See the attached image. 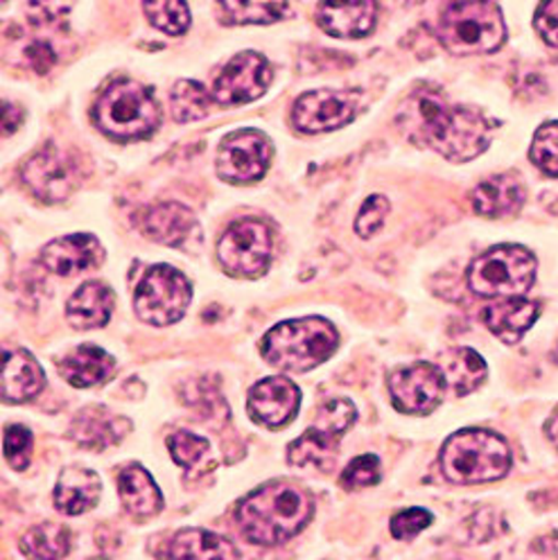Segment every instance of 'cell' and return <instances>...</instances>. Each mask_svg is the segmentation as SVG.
I'll use <instances>...</instances> for the list:
<instances>
[{
    "mask_svg": "<svg viewBox=\"0 0 558 560\" xmlns=\"http://www.w3.org/2000/svg\"><path fill=\"white\" fill-rule=\"evenodd\" d=\"M396 122L411 143L430 148L452 163H466L484 154L496 131V125L481 112L452 104L430 86L407 95Z\"/></svg>",
    "mask_w": 558,
    "mask_h": 560,
    "instance_id": "obj_1",
    "label": "cell"
},
{
    "mask_svg": "<svg viewBox=\"0 0 558 560\" xmlns=\"http://www.w3.org/2000/svg\"><path fill=\"white\" fill-rule=\"evenodd\" d=\"M315 515V504L301 488L271 481L237 504L235 520L242 536L254 545H283L299 536Z\"/></svg>",
    "mask_w": 558,
    "mask_h": 560,
    "instance_id": "obj_2",
    "label": "cell"
},
{
    "mask_svg": "<svg viewBox=\"0 0 558 560\" xmlns=\"http://www.w3.org/2000/svg\"><path fill=\"white\" fill-rule=\"evenodd\" d=\"M339 346L337 328L322 317H303L274 326L260 341V353L267 364L305 373L324 364Z\"/></svg>",
    "mask_w": 558,
    "mask_h": 560,
    "instance_id": "obj_3",
    "label": "cell"
},
{
    "mask_svg": "<svg viewBox=\"0 0 558 560\" xmlns=\"http://www.w3.org/2000/svg\"><path fill=\"white\" fill-rule=\"evenodd\" d=\"M441 470L452 483L498 481L511 470V450L502 436L488 430H462L441 447Z\"/></svg>",
    "mask_w": 558,
    "mask_h": 560,
    "instance_id": "obj_4",
    "label": "cell"
},
{
    "mask_svg": "<svg viewBox=\"0 0 558 560\" xmlns=\"http://www.w3.org/2000/svg\"><path fill=\"white\" fill-rule=\"evenodd\" d=\"M439 39L452 55H491L507 42V25L493 0H452L439 19Z\"/></svg>",
    "mask_w": 558,
    "mask_h": 560,
    "instance_id": "obj_5",
    "label": "cell"
},
{
    "mask_svg": "<svg viewBox=\"0 0 558 560\" xmlns=\"http://www.w3.org/2000/svg\"><path fill=\"white\" fill-rule=\"evenodd\" d=\"M159 120L161 114L152 91L131 80L114 82L93 107L95 127L114 140L148 138Z\"/></svg>",
    "mask_w": 558,
    "mask_h": 560,
    "instance_id": "obj_6",
    "label": "cell"
},
{
    "mask_svg": "<svg viewBox=\"0 0 558 560\" xmlns=\"http://www.w3.org/2000/svg\"><path fill=\"white\" fill-rule=\"evenodd\" d=\"M536 256L518 244L484 252L468 267V288L484 299L525 296L536 280Z\"/></svg>",
    "mask_w": 558,
    "mask_h": 560,
    "instance_id": "obj_7",
    "label": "cell"
},
{
    "mask_svg": "<svg viewBox=\"0 0 558 560\" xmlns=\"http://www.w3.org/2000/svg\"><path fill=\"white\" fill-rule=\"evenodd\" d=\"M193 299L190 280L167 265H156L146 271L141 283L136 285L133 310L138 319L163 328L177 324Z\"/></svg>",
    "mask_w": 558,
    "mask_h": 560,
    "instance_id": "obj_8",
    "label": "cell"
},
{
    "mask_svg": "<svg viewBox=\"0 0 558 560\" xmlns=\"http://www.w3.org/2000/svg\"><path fill=\"white\" fill-rule=\"evenodd\" d=\"M274 235L263 220L233 222L218 242V260L233 278H258L271 262Z\"/></svg>",
    "mask_w": 558,
    "mask_h": 560,
    "instance_id": "obj_9",
    "label": "cell"
},
{
    "mask_svg": "<svg viewBox=\"0 0 558 560\" xmlns=\"http://www.w3.org/2000/svg\"><path fill=\"white\" fill-rule=\"evenodd\" d=\"M21 177L34 197H39L46 203H59L78 190L82 174L80 163L71 152L48 143L25 161Z\"/></svg>",
    "mask_w": 558,
    "mask_h": 560,
    "instance_id": "obj_10",
    "label": "cell"
},
{
    "mask_svg": "<svg viewBox=\"0 0 558 560\" xmlns=\"http://www.w3.org/2000/svg\"><path fill=\"white\" fill-rule=\"evenodd\" d=\"M271 161V143L263 131L242 129L229 133L218 152V174L220 179L247 186L265 177Z\"/></svg>",
    "mask_w": 558,
    "mask_h": 560,
    "instance_id": "obj_11",
    "label": "cell"
},
{
    "mask_svg": "<svg viewBox=\"0 0 558 560\" xmlns=\"http://www.w3.org/2000/svg\"><path fill=\"white\" fill-rule=\"evenodd\" d=\"M447 392V384L439 364L416 362L390 377V396L400 413L426 416L432 413Z\"/></svg>",
    "mask_w": 558,
    "mask_h": 560,
    "instance_id": "obj_12",
    "label": "cell"
},
{
    "mask_svg": "<svg viewBox=\"0 0 558 560\" xmlns=\"http://www.w3.org/2000/svg\"><path fill=\"white\" fill-rule=\"evenodd\" d=\"M358 93L348 91H310L303 93L292 109V122L301 133L335 131L358 116Z\"/></svg>",
    "mask_w": 558,
    "mask_h": 560,
    "instance_id": "obj_13",
    "label": "cell"
},
{
    "mask_svg": "<svg viewBox=\"0 0 558 560\" xmlns=\"http://www.w3.org/2000/svg\"><path fill=\"white\" fill-rule=\"evenodd\" d=\"M271 82L269 61L254 50L235 55L213 84V100L224 107L258 100Z\"/></svg>",
    "mask_w": 558,
    "mask_h": 560,
    "instance_id": "obj_14",
    "label": "cell"
},
{
    "mask_svg": "<svg viewBox=\"0 0 558 560\" xmlns=\"http://www.w3.org/2000/svg\"><path fill=\"white\" fill-rule=\"evenodd\" d=\"M301 407V392L288 377H265L249 392L247 409L256 423L278 430L292 423Z\"/></svg>",
    "mask_w": 558,
    "mask_h": 560,
    "instance_id": "obj_15",
    "label": "cell"
},
{
    "mask_svg": "<svg viewBox=\"0 0 558 560\" xmlns=\"http://www.w3.org/2000/svg\"><path fill=\"white\" fill-rule=\"evenodd\" d=\"M375 0H319L317 25L337 39H360L373 30Z\"/></svg>",
    "mask_w": 558,
    "mask_h": 560,
    "instance_id": "obj_16",
    "label": "cell"
},
{
    "mask_svg": "<svg viewBox=\"0 0 558 560\" xmlns=\"http://www.w3.org/2000/svg\"><path fill=\"white\" fill-rule=\"evenodd\" d=\"M102 244L91 233H73L53 240L42 252V265L57 276H73L93 269L102 262Z\"/></svg>",
    "mask_w": 558,
    "mask_h": 560,
    "instance_id": "obj_17",
    "label": "cell"
},
{
    "mask_svg": "<svg viewBox=\"0 0 558 560\" xmlns=\"http://www.w3.org/2000/svg\"><path fill=\"white\" fill-rule=\"evenodd\" d=\"M484 324L500 341L513 346L525 337L540 317V303L525 296L498 299L484 310Z\"/></svg>",
    "mask_w": 558,
    "mask_h": 560,
    "instance_id": "obj_18",
    "label": "cell"
},
{
    "mask_svg": "<svg viewBox=\"0 0 558 560\" xmlns=\"http://www.w3.org/2000/svg\"><path fill=\"white\" fill-rule=\"evenodd\" d=\"M138 229L150 240L165 244V247H184L197 229V220L190 208L177 201H167L143 210L141 218H138Z\"/></svg>",
    "mask_w": 558,
    "mask_h": 560,
    "instance_id": "obj_19",
    "label": "cell"
},
{
    "mask_svg": "<svg viewBox=\"0 0 558 560\" xmlns=\"http://www.w3.org/2000/svg\"><path fill=\"white\" fill-rule=\"evenodd\" d=\"M46 384L44 369L27 350L12 348L3 353V400L21 405L37 398Z\"/></svg>",
    "mask_w": 558,
    "mask_h": 560,
    "instance_id": "obj_20",
    "label": "cell"
},
{
    "mask_svg": "<svg viewBox=\"0 0 558 560\" xmlns=\"http://www.w3.org/2000/svg\"><path fill=\"white\" fill-rule=\"evenodd\" d=\"M131 430V423L123 416L112 413L104 407H89L78 413L71 425V439L82 447L104 450L116 445Z\"/></svg>",
    "mask_w": 558,
    "mask_h": 560,
    "instance_id": "obj_21",
    "label": "cell"
},
{
    "mask_svg": "<svg viewBox=\"0 0 558 560\" xmlns=\"http://www.w3.org/2000/svg\"><path fill=\"white\" fill-rule=\"evenodd\" d=\"M470 203L481 218H509L515 215L525 203V188L511 174H498V177L481 182L473 190Z\"/></svg>",
    "mask_w": 558,
    "mask_h": 560,
    "instance_id": "obj_22",
    "label": "cell"
},
{
    "mask_svg": "<svg viewBox=\"0 0 558 560\" xmlns=\"http://www.w3.org/2000/svg\"><path fill=\"white\" fill-rule=\"evenodd\" d=\"M114 371L116 360L97 346H80L59 362L61 377L75 389H89L107 382Z\"/></svg>",
    "mask_w": 558,
    "mask_h": 560,
    "instance_id": "obj_23",
    "label": "cell"
},
{
    "mask_svg": "<svg viewBox=\"0 0 558 560\" xmlns=\"http://www.w3.org/2000/svg\"><path fill=\"white\" fill-rule=\"evenodd\" d=\"M112 312L114 294L107 285L97 283V280H89L66 303V317L78 330L102 328L112 319Z\"/></svg>",
    "mask_w": 558,
    "mask_h": 560,
    "instance_id": "obj_24",
    "label": "cell"
},
{
    "mask_svg": "<svg viewBox=\"0 0 558 560\" xmlns=\"http://www.w3.org/2000/svg\"><path fill=\"white\" fill-rule=\"evenodd\" d=\"M102 493V481L93 470L66 468L55 488V506L63 515H82L93 509Z\"/></svg>",
    "mask_w": 558,
    "mask_h": 560,
    "instance_id": "obj_25",
    "label": "cell"
},
{
    "mask_svg": "<svg viewBox=\"0 0 558 560\" xmlns=\"http://www.w3.org/2000/svg\"><path fill=\"white\" fill-rule=\"evenodd\" d=\"M118 493L127 513L136 517H152L163 509V495L143 466H127L118 475Z\"/></svg>",
    "mask_w": 558,
    "mask_h": 560,
    "instance_id": "obj_26",
    "label": "cell"
},
{
    "mask_svg": "<svg viewBox=\"0 0 558 560\" xmlns=\"http://www.w3.org/2000/svg\"><path fill=\"white\" fill-rule=\"evenodd\" d=\"M445 384L452 396L464 398L479 389L484 380H486V362L481 360L479 353H475L473 348H455L447 350L445 355H441L439 362Z\"/></svg>",
    "mask_w": 558,
    "mask_h": 560,
    "instance_id": "obj_27",
    "label": "cell"
},
{
    "mask_svg": "<svg viewBox=\"0 0 558 560\" xmlns=\"http://www.w3.org/2000/svg\"><path fill=\"white\" fill-rule=\"evenodd\" d=\"M165 553L172 558H237L240 556L233 542L204 529L179 532L172 538Z\"/></svg>",
    "mask_w": 558,
    "mask_h": 560,
    "instance_id": "obj_28",
    "label": "cell"
},
{
    "mask_svg": "<svg viewBox=\"0 0 558 560\" xmlns=\"http://www.w3.org/2000/svg\"><path fill=\"white\" fill-rule=\"evenodd\" d=\"M339 439H333L317 428H307L294 443L288 445V462L297 468H328L335 462Z\"/></svg>",
    "mask_w": 558,
    "mask_h": 560,
    "instance_id": "obj_29",
    "label": "cell"
},
{
    "mask_svg": "<svg viewBox=\"0 0 558 560\" xmlns=\"http://www.w3.org/2000/svg\"><path fill=\"white\" fill-rule=\"evenodd\" d=\"M229 25H269L288 14V0H220Z\"/></svg>",
    "mask_w": 558,
    "mask_h": 560,
    "instance_id": "obj_30",
    "label": "cell"
},
{
    "mask_svg": "<svg viewBox=\"0 0 558 560\" xmlns=\"http://www.w3.org/2000/svg\"><path fill=\"white\" fill-rule=\"evenodd\" d=\"M213 93H208L199 82L182 80L170 93V109L177 122H197L211 114Z\"/></svg>",
    "mask_w": 558,
    "mask_h": 560,
    "instance_id": "obj_31",
    "label": "cell"
},
{
    "mask_svg": "<svg viewBox=\"0 0 558 560\" xmlns=\"http://www.w3.org/2000/svg\"><path fill=\"white\" fill-rule=\"evenodd\" d=\"M68 547H71L68 532L53 522L37 524L21 538V551L27 558H63Z\"/></svg>",
    "mask_w": 558,
    "mask_h": 560,
    "instance_id": "obj_32",
    "label": "cell"
},
{
    "mask_svg": "<svg viewBox=\"0 0 558 560\" xmlns=\"http://www.w3.org/2000/svg\"><path fill=\"white\" fill-rule=\"evenodd\" d=\"M143 10L150 23L170 37H182L190 27V10L186 0H143Z\"/></svg>",
    "mask_w": 558,
    "mask_h": 560,
    "instance_id": "obj_33",
    "label": "cell"
},
{
    "mask_svg": "<svg viewBox=\"0 0 558 560\" xmlns=\"http://www.w3.org/2000/svg\"><path fill=\"white\" fill-rule=\"evenodd\" d=\"M356 418H358V409L351 400L333 398V400H328L319 407L317 420H315V425H312V428H317L319 432L341 441V436L353 428Z\"/></svg>",
    "mask_w": 558,
    "mask_h": 560,
    "instance_id": "obj_34",
    "label": "cell"
},
{
    "mask_svg": "<svg viewBox=\"0 0 558 560\" xmlns=\"http://www.w3.org/2000/svg\"><path fill=\"white\" fill-rule=\"evenodd\" d=\"M530 159L547 177H558V122H545L538 127L532 140Z\"/></svg>",
    "mask_w": 558,
    "mask_h": 560,
    "instance_id": "obj_35",
    "label": "cell"
},
{
    "mask_svg": "<svg viewBox=\"0 0 558 560\" xmlns=\"http://www.w3.org/2000/svg\"><path fill=\"white\" fill-rule=\"evenodd\" d=\"M382 477V466L375 454H362L353 459L341 472V486L348 490H358L367 486H375Z\"/></svg>",
    "mask_w": 558,
    "mask_h": 560,
    "instance_id": "obj_36",
    "label": "cell"
},
{
    "mask_svg": "<svg viewBox=\"0 0 558 560\" xmlns=\"http://www.w3.org/2000/svg\"><path fill=\"white\" fill-rule=\"evenodd\" d=\"M167 447H170L172 459L182 468H193L206 454L208 441L190 432H177L167 439Z\"/></svg>",
    "mask_w": 558,
    "mask_h": 560,
    "instance_id": "obj_37",
    "label": "cell"
},
{
    "mask_svg": "<svg viewBox=\"0 0 558 560\" xmlns=\"http://www.w3.org/2000/svg\"><path fill=\"white\" fill-rule=\"evenodd\" d=\"M390 199L382 197V195H371L358 213V220H356V233L360 237H371L375 235L382 224H385V218L390 215Z\"/></svg>",
    "mask_w": 558,
    "mask_h": 560,
    "instance_id": "obj_38",
    "label": "cell"
},
{
    "mask_svg": "<svg viewBox=\"0 0 558 560\" xmlns=\"http://www.w3.org/2000/svg\"><path fill=\"white\" fill-rule=\"evenodd\" d=\"M5 459L14 470H25L32 454V434L23 425H10L3 439Z\"/></svg>",
    "mask_w": 558,
    "mask_h": 560,
    "instance_id": "obj_39",
    "label": "cell"
},
{
    "mask_svg": "<svg viewBox=\"0 0 558 560\" xmlns=\"http://www.w3.org/2000/svg\"><path fill=\"white\" fill-rule=\"evenodd\" d=\"M73 10V0H27L25 12L32 25H57Z\"/></svg>",
    "mask_w": 558,
    "mask_h": 560,
    "instance_id": "obj_40",
    "label": "cell"
},
{
    "mask_svg": "<svg viewBox=\"0 0 558 560\" xmlns=\"http://www.w3.org/2000/svg\"><path fill=\"white\" fill-rule=\"evenodd\" d=\"M432 513L426 509H407L392 517V536L396 540H414L432 524Z\"/></svg>",
    "mask_w": 558,
    "mask_h": 560,
    "instance_id": "obj_41",
    "label": "cell"
},
{
    "mask_svg": "<svg viewBox=\"0 0 558 560\" xmlns=\"http://www.w3.org/2000/svg\"><path fill=\"white\" fill-rule=\"evenodd\" d=\"M534 25L545 44L558 48V0H543L536 10Z\"/></svg>",
    "mask_w": 558,
    "mask_h": 560,
    "instance_id": "obj_42",
    "label": "cell"
},
{
    "mask_svg": "<svg viewBox=\"0 0 558 560\" xmlns=\"http://www.w3.org/2000/svg\"><path fill=\"white\" fill-rule=\"evenodd\" d=\"M27 59H30V63L34 66V70H37L39 75H46L48 70L53 68V63L57 61L53 48L48 44H42V42H37L34 46L27 48Z\"/></svg>",
    "mask_w": 558,
    "mask_h": 560,
    "instance_id": "obj_43",
    "label": "cell"
},
{
    "mask_svg": "<svg viewBox=\"0 0 558 560\" xmlns=\"http://www.w3.org/2000/svg\"><path fill=\"white\" fill-rule=\"evenodd\" d=\"M23 122V112L12 102H3V136H12Z\"/></svg>",
    "mask_w": 558,
    "mask_h": 560,
    "instance_id": "obj_44",
    "label": "cell"
},
{
    "mask_svg": "<svg viewBox=\"0 0 558 560\" xmlns=\"http://www.w3.org/2000/svg\"><path fill=\"white\" fill-rule=\"evenodd\" d=\"M545 434L551 441V445L558 450V411L545 423Z\"/></svg>",
    "mask_w": 558,
    "mask_h": 560,
    "instance_id": "obj_45",
    "label": "cell"
},
{
    "mask_svg": "<svg viewBox=\"0 0 558 560\" xmlns=\"http://www.w3.org/2000/svg\"><path fill=\"white\" fill-rule=\"evenodd\" d=\"M554 358H556V362H558V350H556V355H554Z\"/></svg>",
    "mask_w": 558,
    "mask_h": 560,
    "instance_id": "obj_46",
    "label": "cell"
},
{
    "mask_svg": "<svg viewBox=\"0 0 558 560\" xmlns=\"http://www.w3.org/2000/svg\"><path fill=\"white\" fill-rule=\"evenodd\" d=\"M3 3H8V0H3Z\"/></svg>",
    "mask_w": 558,
    "mask_h": 560,
    "instance_id": "obj_47",
    "label": "cell"
}]
</instances>
